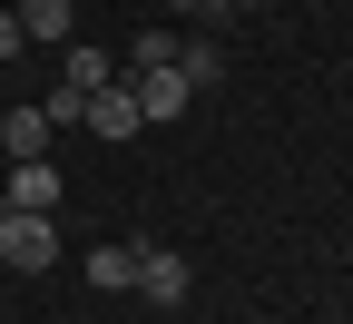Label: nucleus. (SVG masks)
<instances>
[{
	"label": "nucleus",
	"mask_w": 353,
	"mask_h": 324,
	"mask_svg": "<svg viewBox=\"0 0 353 324\" xmlns=\"http://www.w3.org/2000/svg\"><path fill=\"white\" fill-rule=\"evenodd\" d=\"M0 265H20V275H39V265H59V216H30V207H0Z\"/></svg>",
	"instance_id": "nucleus-1"
},
{
	"label": "nucleus",
	"mask_w": 353,
	"mask_h": 324,
	"mask_svg": "<svg viewBox=\"0 0 353 324\" xmlns=\"http://www.w3.org/2000/svg\"><path fill=\"white\" fill-rule=\"evenodd\" d=\"M187 285H196V275H187L176 246H138V295L148 305H187Z\"/></svg>",
	"instance_id": "nucleus-2"
},
{
	"label": "nucleus",
	"mask_w": 353,
	"mask_h": 324,
	"mask_svg": "<svg viewBox=\"0 0 353 324\" xmlns=\"http://www.w3.org/2000/svg\"><path fill=\"white\" fill-rule=\"evenodd\" d=\"M0 207H30V216H59V167L50 158H10V197Z\"/></svg>",
	"instance_id": "nucleus-3"
},
{
	"label": "nucleus",
	"mask_w": 353,
	"mask_h": 324,
	"mask_svg": "<svg viewBox=\"0 0 353 324\" xmlns=\"http://www.w3.org/2000/svg\"><path fill=\"white\" fill-rule=\"evenodd\" d=\"M128 88H138V118H148V128H167V118H187V99H196V88L176 79V69H138Z\"/></svg>",
	"instance_id": "nucleus-4"
},
{
	"label": "nucleus",
	"mask_w": 353,
	"mask_h": 324,
	"mask_svg": "<svg viewBox=\"0 0 353 324\" xmlns=\"http://www.w3.org/2000/svg\"><path fill=\"white\" fill-rule=\"evenodd\" d=\"M79 128H99V137H138V128H148V118H138V88L108 79L99 99H88V118H79Z\"/></svg>",
	"instance_id": "nucleus-5"
},
{
	"label": "nucleus",
	"mask_w": 353,
	"mask_h": 324,
	"mask_svg": "<svg viewBox=\"0 0 353 324\" xmlns=\"http://www.w3.org/2000/svg\"><path fill=\"white\" fill-rule=\"evenodd\" d=\"M0 158H50V118L39 108H0Z\"/></svg>",
	"instance_id": "nucleus-6"
},
{
	"label": "nucleus",
	"mask_w": 353,
	"mask_h": 324,
	"mask_svg": "<svg viewBox=\"0 0 353 324\" xmlns=\"http://www.w3.org/2000/svg\"><path fill=\"white\" fill-rule=\"evenodd\" d=\"M59 79H69V88H88V99H99V88L118 79V59L99 50V39H69V59H59Z\"/></svg>",
	"instance_id": "nucleus-7"
},
{
	"label": "nucleus",
	"mask_w": 353,
	"mask_h": 324,
	"mask_svg": "<svg viewBox=\"0 0 353 324\" xmlns=\"http://www.w3.org/2000/svg\"><path fill=\"white\" fill-rule=\"evenodd\" d=\"M10 10H20L30 39H69V30H79V0H10Z\"/></svg>",
	"instance_id": "nucleus-8"
},
{
	"label": "nucleus",
	"mask_w": 353,
	"mask_h": 324,
	"mask_svg": "<svg viewBox=\"0 0 353 324\" xmlns=\"http://www.w3.org/2000/svg\"><path fill=\"white\" fill-rule=\"evenodd\" d=\"M88 285H138V246H99V256H88Z\"/></svg>",
	"instance_id": "nucleus-9"
},
{
	"label": "nucleus",
	"mask_w": 353,
	"mask_h": 324,
	"mask_svg": "<svg viewBox=\"0 0 353 324\" xmlns=\"http://www.w3.org/2000/svg\"><path fill=\"white\" fill-rule=\"evenodd\" d=\"M39 118H50V137H59V128H79V118H88V88H69V79H59V88H50V108H39Z\"/></svg>",
	"instance_id": "nucleus-10"
},
{
	"label": "nucleus",
	"mask_w": 353,
	"mask_h": 324,
	"mask_svg": "<svg viewBox=\"0 0 353 324\" xmlns=\"http://www.w3.org/2000/svg\"><path fill=\"white\" fill-rule=\"evenodd\" d=\"M176 79H187V88H216V50H206V39H187V50H176Z\"/></svg>",
	"instance_id": "nucleus-11"
},
{
	"label": "nucleus",
	"mask_w": 353,
	"mask_h": 324,
	"mask_svg": "<svg viewBox=\"0 0 353 324\" xmlns=\"http://www.w3.org/2000/svg\"><path fill=\"white\" fill-rule=\"evenodd\" d=\"M138 69H176V39L167 30H138Z\"/></svg>",
	"instance_id": "nucleus-12"
},
{
	"label": "nucleus",
	"mask_w": 353,
	"mask_h": 324,
	"mask_svg": "<svg viewBox=\"0 0 353 324\" xmlns=\"http://www.w3.org/2000/svg\"><path fill=\"white\" fill-rule=\"evenodd\" d=\"M30 50V30H20V10H0V59H20Z\"/></svg>",
	"instance_id": "nucleus-13"
},
{
	"label": "nucleus",
	"mask_w": 353,
	"mask_h": 324,
	"mask_svg": "<svg viewBox=\"0 0 353 324\" xmlns=\"http://www.w3.org/2000/svg\"><path fill=\"white\" fill-rule=\"evenodd\" d=\"M176 10H216V0H176Z\"/></svg>",
	"instance_id": "nucleus-14"
},
{
	"label": "nucleus",
	"mask_w": 353,
	"mask_h": 324,
	"mask_svg": "<svg viewBox=\"0 0 353 324\" xmlns=\"http://www.w3.org/2000/svg\"><path fill=\"white\" fill-rule=\"evenodd\" d=\"M226 10H265V0H226Z\"/></svg>",
	"instance_id": "nucleus-15"
},
{
	"label": "nucleus",
	"mask_w": 353,
	"mask_h": 324,
	"mask_svg": "<svg viewBox=\"0 0 353 324\" xmlns=\"http://www.w3.org/2000/svg\"><path fill=\"white\" fill-rule=\"evenodd\" d=\"M0 10H10V0H0Z\"/></svg>",
	"instance_id": "nucleus-16"
}]
</instances>
